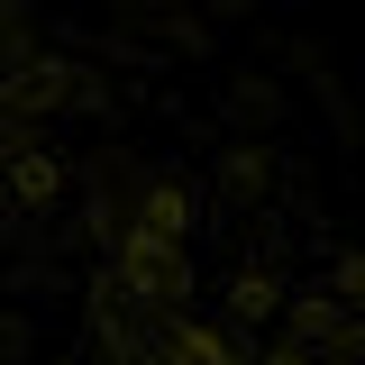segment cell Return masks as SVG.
I'll return each instance as SVG.
<instances>
[{"label":"cell","mask_w":365,"mask_h":365,"mask_svg":"<svg viewBox=\"0 0 365 365\" xmlns=\"http://www.w3.org/2000/svg\"><path fill=\"white\" fill-rule=\"evenodd\" d=\"M37 110H46V73L19 46V28L0 19V182H19L37 165Z\"/></svg>","instance_id":"7a4b0ae2"},{"label":"cell","mask_w":365,"mask_h":365,"mask_svg":"<svg viewBox=\"0 0 365 365\" xmlns=\"http://www.w3.org/2000/svg\"><path fill=\"white\" fill-rule=\"evenodd\" d=\"M55 365H365V256L155 174L91 228Z\"/></svg>","instance_id":"6da1fadb"}]
</instances>
